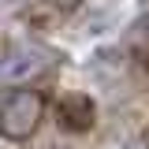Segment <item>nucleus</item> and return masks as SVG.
<instances>
[{
	"mask_svg": "<svg viewBox=\"0 0 149 149\" xmlns=\"http://www.w3.org/2000/svg\"><path fill=\"white\" fill-rule=\"evenodd\" d=\"M41 97L34 90H15L8 93L4 101H0V134L4 138H11V142H22V138H30L41 123Z\"/></svg>",
	"mask_w": 149,
	"mask_h": 149,
	"instance_id": "f257e3e1",
	"label": "nucleus"
},
{
	"mask_svg": "<svg viewBox=\"0 0 149 149\" xmlns=\"http://www.w3.org/2000/svg\"><path fill=\"white\" fill-rule=\"evenodd\" d=\"M60 123L71 130H86L93 127V101L82 97V93H67L60 101Z\"/></svg>",
	"mask_w": 149,
	"mask_h": 149,
	"instance_id": "7ed1b4c3",
	"label": "nucleus"
},
{
	"mask_svg": "<svg viewBox=\"0 0 149 149\" xmlns=\"http://www.w3.org/2000/svg\"><path fill=\"white\" fill-rule=\"evenodd\" d=\"M49 67V56L34 49V45H15L0 56V78L4 82H26V78H37V74Z\"/></svg>",
	"mask_w": 149,
	"mask_h": 149,
	"instance_id": "f03ea898",
	"label": "nucleus"
}]
</instances>
